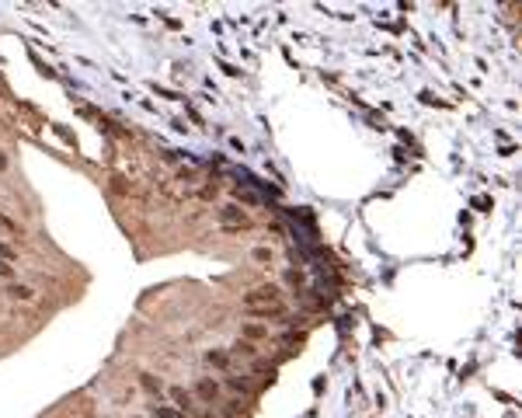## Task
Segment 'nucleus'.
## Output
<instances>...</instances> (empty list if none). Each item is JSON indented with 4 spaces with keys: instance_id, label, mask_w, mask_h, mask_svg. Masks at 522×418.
<instances>
[{
    "instance_id": "1",
    "label": "nucleus",
    "mask_w": 522,
    "mask_h": 418,
    "mask_svg": "<svg viewBox=\"0 0 522 418\" xmlns=\"http://www.w3.org/2000/svg\"><path fill=\"white\" fill-rule=\"evenodd\" d=\"M261 300L275 303V289H272V286H268V289H254V293L247 296V307H254V303H261Z\"/></svg>"
},
{
    "instance_id": "2",
    "label": "nucleus",
    "mask_w": 522,
    "mask_h": 418,
    "mask_svg": "<svg viewBox=\"0 0 522 418\" xmlns=\"http://www.w3.org/2000/svg\"><path fill=\"white\" fill-rule=\"evenodd\" d=\"M199 397H202V401H213V397H216V383H213V380H202V383H199Z\"/></svg>"
},
{
    "instance_id": "3",
    "label": "nucleus",
    "mask_w": 522,
    "mask_h": 418,
    "mask_svg": "<svg viewBox=\"0 0 522 418\" xmlns=\"http://www.w3.org/2000/svg\"><path fill=\"white\" fill-rule=\"evenodd\" d=\"M233 352H237V355H254V348H251L247 342H237V345H233Z\"/></svg>"
},
{
    "instance_id": "4",
    "label": "nucleus",
    "mask_w": 522,
    "mask_h": 418,
    "mask_svg": "<svg viewBox=\"0 0 522 418\" xmlns=\"http://www.w3.org/2000/svg\"><path fill=\"white\" fill-rule=\"evenodd\" d=\"M157 418H178V411H167V408H160V411H157Z\"/></svg>"
}]
</instances>
